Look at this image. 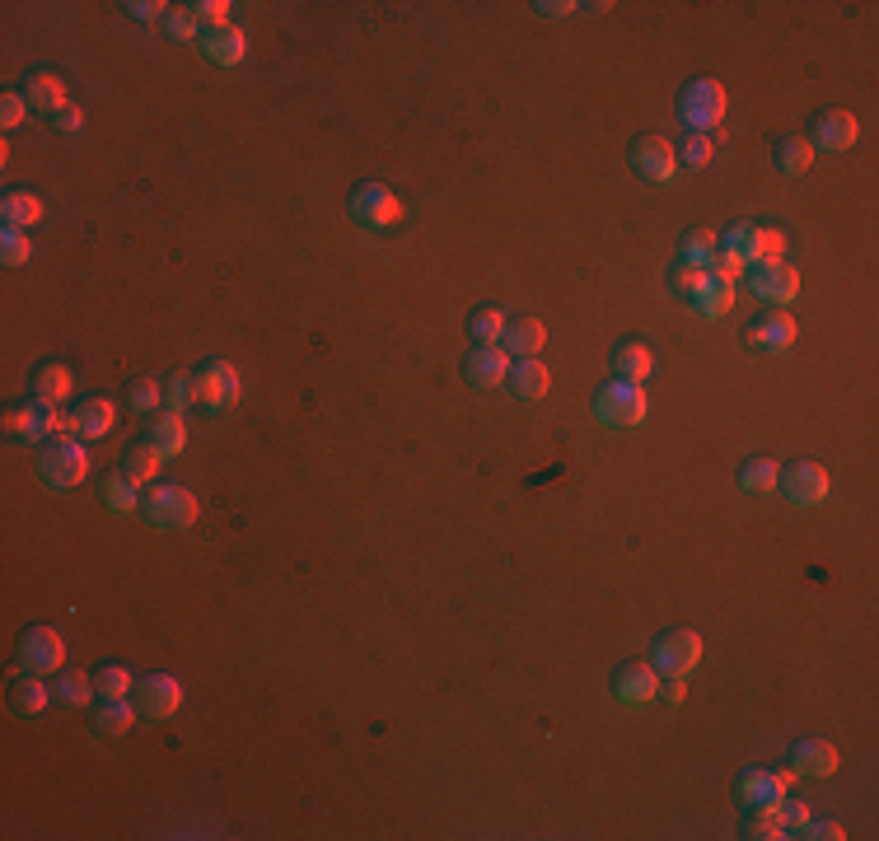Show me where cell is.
<instances>
[{
    "instance_id": "48",
    "label": "cell",
    "mask_w": 879,
    "mask_h": 841,
    "mask_svg": "<svg viewBox=\"0 0 879 841\" xmlns=\"http://www.w3.org/2000/svg\"><path fill=\"white\" fill-rule=\"evenodd\" d=\"M230 0H202V5H192V15L202 19L206 29H225V24H230Z\"/></svg>"
},
{
    "instance_id": "46",
    "label": "cell",
    "mask_w": 879,
    "mask_h": 841,
    "mask_svg": "<svg viewBox=\"0 0 879 841\" xmlns=\"http://www.w3.org/2000/svg\"><path fill=\"white\" fill-rule=\"evenodd\" d=\"M777 813H781V823H786V832H805L809 818H814V813H809V804H800V799H786V795L777 799Z\"/></svg>"
},
{
    "instance_id": "23",
    "label": "cell",
    "mask_w": 879,
    "mask_h": 841,
    "mask_svg": "<svg viewBox=\"0 0 879 841\" xmlns=\"http://www.w3.org/2000/svg\"><path fill=\"white\" fill-rule=\"evenodd\" d=\"M150 444H155L164 458L183 454V449H188V421H183V412H159L155 421H150Z\"/></svg>"
},
{
    "instance_id": "56",
    "label": "cell",
    "mask_w": 879,
    "mask_h": 841,
    "mask_svg": "<svg viewBox=\"0 0 879 841\" xmlns=\"http://www.w3.org/2000/svg\"><path fill=\"white\" fill-rule=\"evenodd\" d=\"M660 692H664V701H669V706H678V701L688 697V687H683V678H669V683H660Z\"/></svg>"
},
{
    "instance_id": "11",
    "label": "cell",
    "mask_w": 879,
    "mask_h": 841,
    "mask_svg": "<svg viewBox=\"0 0 879 841\" xmlns=\"http://www.w3.org/2000/svg\"><path fill=\"white\" fill-rule=\"evenodd\" d=\"M197 379V402L202 407H234L239 402V374H234V365H225V360H211V365H202V374H192Z\"/></svg>"
},
{
    "instance_id": "30",
    "label": "cell",
    "mask_w": 879,
    "mask_h": 841,
    "mask_svg": "<svg viewBox=\"0 0 879 841\" xmlns=\"http://www.w3.org/2000/svg\"><path fill=\"white\" fill-rule=\"evenodd\" d=\"M777 482H781V468L772 458H753V463H744V472H739V486L753 491V496H772Z\"/></svg>"
},
{
    "instance_id": "10",
    "label": "cell",
    "mask_w": 879,
    "mask_h": 841,
    "mask_svg": "<svg viewBox=\"0 0 879 841\" xmlns=\"http://www.w3.org/2000/svg\"><path fill=\"white\" fill-rule=\"evenodd\" d=\"M749 290L758 295L763 304H791L800 295V271L786 267V262H767V267L749 271Z\"/></svg>"
},
{
    "instance_id": "55",
    "label": "cell",
    "mask_w": 879,
    "mask_h": 841,
    "mask_svg": "<svg viewBox=\"0 0 879 841\" xmlns=\"http://www.w3.org/2000/svg\"><path fill=\"white\" fill-rule=\"evenodd\" d=\"M57 127L61 131H80V127H85V113L71 103V108H61V113H57Z\"/></svg>"
},
{
    "instance_id": "28",
    "label": "cell",
    "mask_w": 879,
    "mask_h": 841,
    "mask_svg": "<svg viewBox=\"0 0 879 841\" xmlns=\"http://www.w3.org/2000/svg\"><path fill=\"white\" fill-rule=\"evenodd\" d=\"M103 505L113 514H131V510H141V486L131 482L127 472H113L108 482H103Z\"/></svg>"
},
{
    "instance_id": "40",
    "label": "cell",
    "mask_w": 879,
    "mask_h": 841,
    "mask_svg": "<svg viewBox=\"0 0 879 841\" xmlns=\"http://www.w3.org/2000/svg\"><path fill=\"white\" fill-rule=\"evenodd\" d=\"M697 309L707 318H725L735 309V286H730V281H711V286L697 295Z\"/></svg>"
},
{
    "instance_id": "6",
    "label": "cell",
    "mask_w": 879,
    "mask_h": 841,
    "mask_svg": "<svg viewBox=\"0 0 879 841\" xmlns=\"http://www.w3.org/2000/svg\"><path fill=\"white\" fill-rule=\"evenodd\" d=\"M61 659H66V641H61L52 627H29L24 641H19V669L24 673H61Z\"/></svg>"
},
{
    "instance_id": "51",
    "label": "cell",
    "mask_w": 879,
    "mask_h": 841,
    "mask_svg": "<svg viewBox=\"0 0 879 841\" xmlns=\"http://www.w3.org/2000/svg\"><path fill=\"white\" fill-rule=\"evenodd\" d=\"M127 10H131V19L150 24V19H164V10H169V5H164V0H131Z\"/></svg>"
},
{
    "instance_id": "5",
    "label": "cell",
    "mask_w": 879,
    "mask_h": 841,
    "mask_svg": "<svg viewBox=\"0 0 879 841\" xmlns=\"http://www.w3.org/2000/svg\"><path fill=\"white\" fill-rule=\"evenodd\" d=\"M781 496L791 500L795 510H814V505H823L828 500V491H833V482H828V468H819V463H791V468L781 472Z\"/></svg>"
},
{
    "instance_id": "9",
    "label": "cell",
    "mask_w": 879,
    "mask_h": 841,
    "mask_svg": "<svg viewBox=\"0 0 879 841\" xmlns=\"http://www.w3.org/2000/svg\"><path fill=\"white\" fill-rule=\"evenodd\" d=\"M702 664V636L697 631H669L655 645V669L669 673V678H688L692 669Z\"/></svg>"
},
{
    "instance_id": "35",
    "label": "cell",
    "mask_w": 879,
    "mask_h": 841,
    "mask_svg": "<svg viewBox=\"0 0 879 841\" xmlns=\"http://www.w3.org/2000/svg\"><path fill=\"white\" fill-rule=\"evenodd\" d=\"M505 328H510V318H505L501 309H477L473 323H468V332H473L477 346H501Z\"/></svg>"
},
{
    "instance_id": "1",
    "label": "cell",
    "mask_w": 879,
    "mask_h": 841,
    "mask_svg": "<svg viewBox=\"0 0 879 841\" xmlns=\"http://www.w3.org/2000/svg\"><path fill=\"white\" fill-rule=\"evenodd\" d=\"M725 108H730V99H725L721 80H692V85L683 89V99H678V117H683V127H688V131H707V136L725 122Z\"/></svg>"
},
{
    "instance_id": "32",
    "label": "cell",
    "mask_w": 879,
    "mask_h": 841,
    "mask_svg": "<svg viewBox=\"0 0 879 841\" xmlns=\"http://www.w3.org/2000/svg\"><path fill=\"white\" fill-rule=\"evenodd\" d=\"M767 262H786V234L781 229H753L749 267H767Z\"/></svg>"
},
{
    "instance_id": "36",
    "label": "cell",
    "mask_w": 879,
    "mask_h": 841,
    "mask_svg": "<svg viewBox=\"0 0 879 841\" xmlns=\"http://www.w3.org/2000/svg\"><path fill=\"white\" fill-rule=\"evenodd\" d=\"M94 692H99V687H94V678H89V673H80V669L57 673V701H66V706H85Z\"/></svg>"
},
{
    "instance_id": "21",
    "label": "cell",
    "mask_w": 879,
    "mask_h": 841,
    "mask_svg": "<svg viewBox=\"0 0 879 841\" xmlns=\"http://www.w3.org/2000/svg\"><path fill=\"white\" fill-rule=\"evenodd\" d=\"M29 103L38 113L57 117L61 108H71V89H66V80L57 71H38V75H29Z\"/></svg>"
},
{
    "instance_id": "19",
    "label": "cell",
    "mask_w": 879,
    "mask_h": 841,
    "mask_svg": "<svg viewBox=\"0 0 879 841\" xmlns=\"http://www.w3.org/2000/svg\"><path fill=\"white\" fill-rule=\"evenodd\" d=\"M749 346H758V351H767V356H781V351H791L795 346V318L791 314H767L763 323H753L749 332Z\"/></svg>"
},
{
    "instance_id": "37",
    "label": "cell",
    "mask_w": 879,
    "mask_h": 841,
    "mask_svg": "<svg viewBox=\"0 0 879 841\" xmlns=\"http://www.w3.org/2000/svg\"><path fill=\"white\" fill-rule=\"evenodd\" d=\"M749 837H753V841H786V837H791V832H786V823H781L777 804H758V809H753Z\"/></svg>"
},
{
    "instance_id": "25",
    "label": "cell",
    "mask_w": 879,
    "mask_h": 841,
    "mask_svg": "<svg viewBox=\"0 0 879 841\" xmlns=\"http://www.w3.org/2000/svg\"><path fill=\"white\" fill-rule=\"evenodd\" d=\"M0 215H5V229H24V234H29V229L43 220V197H38V192H5Z\"/></svg>"
},
{
    "instance_id": "45",
    "label": "cell",
    "mask_w": 879,
    "mask_h": 841,
    "mask_svg": "<svg viewBox=\"0 0 879 841\" xmlns=\"http://www.w3.org/2000/svg\"><path fill=\"white\" fill-rule=\"evenodd\" d=\"M744 271H749V262H744L739 253H730V248H721V253H716V262H711V276H716V281H730V286H735Z\"/></svg>"
},
{
    "instance_id": "13",
    "label": "cell",
    "mask_w": 879,
    "mask_h": 841,
    "mask_svg": "<svg viewBox=\"0 0 879 841\" xmlns=\"http://www.w3.org/2000/svg\"><path fill=\"white\" fill-rule=\"evenodd\" d=\"M613 692H618L622 706H650V701L660 697V669L655 664H627V669L613 678Z\"/></svg>"
},
{
    "instance_id": "8",
    "label": "cell",
    "mask_w": 879,
    "mask_h": 841,
    "mask_svg": "<svg viewBox=\"0 0 879 841\" xmlns=\"http://www.w3.org/2000/svg\"><path fill=\"white\" fill-rule=\"evenodd\" d=\"M351 215L370 229H393L403 220V201L393 197L384 183H365V187H356V197H351Z\"/></svg>"
},
{
    "instance_id": "44",
    "label": "cell",
    "mask_w": 879,
    "mask_h": 841,
    "mask_svg": "<svg viewBox=\"0 0 879 841\" xmlns=\"http://www.w3.org/2000/svg\"><path fill=\"white\" fill-rule=\"evenodd\" d=\"M711 281H716V276H711V271H702V267H678L674 271V290H678V295H688V300H697Z\"/></svg>"
},
{
    "instance_id": "17",
    "label": "cell",
    "mask_w": 879,
    "mask_h": 841,
    "mask_svg": "<svg viewBox=\"0 0 879 841\" xmlns=\"http://www.w3.org/2000/svg\"><path fill=\"white\" fill-rule=\"evenodd\" d=\"M202 57L216 61V66H239V61L248 57L244 29H234V24H225V29H206L202 33Z\"/></svg>"
},
{
    "instance_id": "31",
    "label": "cell",
    "mask_w": 879,
    "mask_h": 841,
    "mask_svg": "<svg viewBox=\"0 0 879 841\" xmlns=\"http://www.w3.org/2000/svg\"><path fill=\"white\" fill-rule=\"evenodd\" d=\"M136 725V711H131L127 701H103V711L94 715V734L99 739H117V734H127Z\"/></svg>"
},
{
    "instance_id": "38",
    "label": "cell",
    "mask_w": 879,
    "mask_h": 841,
    "mask_svg": "<svg viewBox=\"0 0 879 841\" xmlns=\"http://www.w3.org/2000/svg\"><path fill=\"white\" fill-rule=\"evenodd\" d=\"M711 159H716V141H711L707 131H688V141L678 145V164H688V169H707Z\"/></svg>"
},
{
    "instance_id": "16",
    "label": "cell",
    "mask_w": 879,
    "mask_h": 841,
    "mask_svg": "<svg viewBox=\"0 0 879 841\" xmlns=\"http://www.w3.org/2000/svg\"><path fill=\"white\" fill-rule=\"evenodd\" d=\"M791 771L795 776H809V781H823L837 771V748L823 739H800L791 748Z\"/></svg>"
},
{
    "instance_id": "4",
    "label": "cell",
    "mask_w": 879,
    "mask_h": 841,
    "mask_svg": "<svg viewBox=\"0 0 879 841\" xmlns=\"http://www.w3.org/2000/svg\"><path fill=\"white\" fill-rule=\"evenodd\" d=\"M38 472H43V482L52 486V491H71V486H80L89 477L85 444H80V440H57L52 449H43Z\"/></svg>"
},
{
    "instance_id": "2",
    "label": "cell",
    "mask_w": 879,
    "mask_h": 841,
    "mask_svg": "<svg viewBox=\"0 0 879 841\" xmlns=\"http://www.w3.org/2000/svg\"><path fill=\"white\" fill-rule=\"evenodd\" d=\"M646 412H650V402H646V393H641V384H622L618 379V384H604L599 398H594V416H599V426H608V430L641 426Z\"/></svg>"
},
{
    "instance_id": "14",
    "label": "cell",
    "mask_w": 879,
    "mask_h": 841,
    "mask_svg": "<svg viewBox=\"0 0 879 841\" xmlns=\"http://www.w3.org/2000/svg\"><path fill=\"white\" fill-rule=\"evenodd\" d=\"M791 781H795V771H763V767H749L744 776H739V799L744 804H777L786 790H791Z\"/></svg>"
},
{
    "instance_id": "18",
    "label": "cell",
    "mask_w": 879,
    "mask_h": 841,
    "mask_svg": "<svg viewBox=\"0 0 879 841\" xmlns=\"http://www.w3.org/2000/svg\"><path fill=\"white\" fill-rule=\"evenodd\" d=\"M468 379L477 388H501L510 379V351L505 346H477L468 356Z\"/></svg>"
},
{
    "instance_id": "20",
    "label": "cell",
    "mask_w": 879,
    "mask_h": 841,
    "mask_svg": "<svg viewBox=\"0 0 879 841\" xmlns=\"http://www.w3.org/2000/svg\"><path fill=\"white\" fill-rule=\"evenodd\" d=\"M501 346L510 351V356H519V360L538 356V351L548 346V328H543V318H515V323L505 328Z\"/></svg>"
},
{
    "instance_id": "34",
    "label": "cell",
    "mask_w": 879,
    "mask_h": 841,
    "mask_svg": "<svg viewBox=\"0 0 879 841\" xmlns=\"http://www.w3.org/2000/svg\"><path fill=\"white\" fill-rule=\"evenodd\" d=\"M814 155H819V150H814V145H809L805 136H791V141H786V145L777 150V164H781V173L800 178V173L814 169Z\"/></svg>"
},
{
    "instance_id": "33",
    "label": "cell",
    "mask_w": 879,
    "mask_h": 841,
    "mask_svg": "<svg viewBox=\"0 0 879 841\" xmlns=\"http://www.w3.org/2000/svg\"><path fill=\"white\" fill-rule=\"evenodd\" d=\"M159 463H164V454H159L155 444H136V449L127 454V463H122V472H127L136 486H145V482H155Z\"/></svg>"
},
{
    "instance_id": "53",
    "label": "cell",
    "mask_w": 879,
    "mask_h": 841,
    "mask_svg": "<svg viewBox=\"0 0 879 841\" xmlns=\"http://www.w3.org/2000/svg\"><path fill=\"white\" fill-rule=\"evenodd\" d=\"M800 837H814V841H842L847 832H842V823H814V818H809V827L800 832Z\"/></svg>"
},
{
    "instance_id": "43",
    "label": "cell",
    "mask_w": 879,
    "mask_h": 841,
    "mask_svg": "<svg viewBox=\"0 0 879 841\" xmlns=\"http://www.w3.org/2000/svg\"><path fill=\"white\" fill-rule=\"evenodd\" d=\"M15 706H19L24 715H38V711L47 706V687L38 683V673H29V678L15 687Z\"/></svg>"
},
{
    "instance_id": "15",
    "label": "cell",
    "mask_w": 879,
    "mask_h": 841,
    "mask_svg": "<svg viewBox=\"0 0 879 841\" xmlns=\"http://www.w3.org/2000/svg\"><path fill=\"white\" fill-rule=\"evenodd\" d=\"M856 136H861V122L851 113H823L819 122H814V150H828V155H842V150H851L856 145Z\"/></svg>"
},
{
    "instance_id": "12",
    "label": "cell",
    "mask_w": 879,
    "mask_h": 841,
    "mask_svg": "<svg viewBox=\"0 0 879 841\" xmlns=\"http://www.w3.org/2000/svg\"><path fill=\"white\" fill-rule=\"evenodd\" d=\"M183 706V683L173 673H150L141 678V715L145 720H169Z\"/></svg>"
},
{
    "instance_id": "29",
    "label": "cell",
    "mask_w": 879,
    "mask_h": 841,
    "mask_svg": "<svg viewBox=\"0 0 879 841\" xmlns=\"http://www.w3.org/2000/svg\"><path fill=\"white\" fill-rule=\"evenodd\" d=\"M716 253H721V243H716V234H711V229H692L688 239H683V248H678L683 267H702V271H711Z\"/></svg>"
},
{
    "instance_id": "3",
    "label": "cell",
    "mask_w": 879,
    "mask_h": 841,
    "mask_svg": "<svg viewBox=\"0 0 879 841\" xmlns=\"http://www.w3.org/2000/svg\"><path fill=\"white\" fill-rule=\"evenodd\" d=\"M141 514L155 528L183 533V528L197 524V496H192L188 486H155V491L141 500Z\"/></svg>"
},
{
    "instance_id": "7",
    "label": "cell",
    "mask_w": 879,
    "mask_h": 841,
    "mask_svg": "<svg viewBox=\"0 0 879 841\" xmlns=\"http://www.w3.org/2000/svg\"><path fill=\"white\" fill-rule=\"evenodd\" d=\"M632 164L641 178H650V183H674L678 178V145L669 141V136H641L632 150Z\"/></svg>"
},
{
    "instance_id": "26",
    "label": "cell",
    "mask_w": 879,
    "mask_h": 841,
    "mask_svg": "<svg viewBox=\"0 0 879 841\" xmlns=\"http://www.w3.org/2000/svg\"><path fill=\"white\" fill-rule=\"evenodd\" d=\"M613 370H618L622 384H641V379H650V370H655V356H650L641 342H627V346H618Z\"/></svg>"
},
{
    "instance_id": "50",
    "label": "cell",
    "mask_w": 879,
    "mask_h": 841,
    "mask_svg": "<svg viewBox=\"0 0 879 841\" xmlns=\"http://www.w3.org/2000/svg\"><path fill=\"white\" fill-rule=\"evenodd\" d=\"M24 117H29V99H24V94H5V99H0V122H5V127H19Z\"/></svg>"
},
{
    "instance_id": "27",
    "label": "cell",
    "mask_w": 879,
    "mask_h": 841,
    "mask_svg": "<svg viewBox=\"0 0 879 841\" xmlns=\"http://www.w3.org/2000/svg\"><path fill=\"white\" fill-rule=\"evenodd\" d=\"M75 416H80V435H85V440H103V435L117 426V407L108 398H89Z\"/></svg>"
},
{
    "instance_id": "22",
    "label": "cell",
    "mask_w": 879,
    "mask_h": 841,
    "mask_svg": "<svg viewBox=\"0 0 879 841\" xmlns=\"http://www.w3.org/2000/svg\"><path fill=\"white\" fill-rule=\"evenodd\" d=\"M75 393V374L66 365H43V370L33 374V402H43V407H61V402Z\"/></svg>"
},
{
    "instance_id": "39",
    "label": "cell",
    "mask_w": 879,
    "mask_h": 841,
    "mask_svg": "<svg viewBox=\"0 0 879 841\" xmlns=\"http://www.w3.org/2000/svg\"><path fill=\"white\" fill-rule=\"evenodd\" d=\"M94 687H99V697L103 701H127L131 697V687H136V678H131L122 664H108V669L94 678Z\"/></svg>"
},
{
    "instance_id": "49",
    "label": "cell",
    "mask_w": 879,
    "mask_h": 841,
    "mask_svg": "<svg viewBox=\"0 0 879 841\" xmlns=\"http://www.w3.org/2000/svg\"><path fill=\"white\" fill-rule=\"evenodd\" d=\"M159 402H164V393H159V384H150V379H141V384H131V412H155Z\"/></svg>"
},
{
    "instance_id": "42",
    "label": "cell",
    "mask_w": 879,
    "mask_h": 841,
    "mask_svg": "<svg viewBox=\"0 0 879 841\" xmlns=\"http://www.w3.org/2000/svg\"><path fill=\"white\" fill-rule=\"evenodd\" d=\"M164 402H169V412H183L197 402V379L192 374H173L169 384H164Z\"/></svg>"
},
{
    "instance_id": "24",
    "label": "cell",
    "mask_w": 879,
    "mask_h": 841,
    "mask_svg": "<svg viewBox=\"0 0 879 841\" xmlns=\"http://www.w3.org/2000/svg\"><path fill=\"white\" fill-rule=\"evenodd\" d=\"M505 384L515 388V398L534 402V398H543V393H548L552 374H548V365H543L538 356H529V360H519L515 370H510V379H505Z\"/></svg>"
},
{
    "instance_id": "52",
    "label": "cell",
    "mask_w": 879,
    "mask_h": 841,
    "mask_svg": "<svg viewBox=\"0 0 879 841\" xmlns=\"http://www.w3.org/2000/svg\"><path fill=\"white\" fill-rule=\"evenodd\" d=\"M749 243H753V225H735V229H730V239H725V248L749 262Z\"/></svg>"
},
{
    "instance_id": "47",
    "label": "cell",
    "mask_w": 879,
    "mask_h": 841,
    "mask_svg": "<svg viewBox=\"0 0 879 841\" xmlns=\"http://www.w3.org/2000/svg\"><path fill=\"white\" fill-rule=\"evenodd\" d=\"M164 29H169L173 38H178V43H192V38L202 33V19L192 15V10H173V15L164 19Z\"/></svg>"
},
{
    "instance_id": "41",
    "label": "cell",
    "mask_w": 879,
    "mask_h": 841,
    "mask_svg": "<svg viewBox=\"0 0 879 841\" xmlns=\"http://www.w3.org/2000/svg\"><path fill=\"white\" fill-rule=\"evenodd\" d=\"M29 257H33V239L24 229H5V234H0V262H5V267H24Z\"/></svg>"
},
{
    "instance_id": "54",
    "label": "cell",
    "mask_w": 879,
    "mask_h": 841,
    "mask_svg": "<svg viewBox=\"0 0 879 841\" xmlns=\"http://www.w3.org/2000/svg\"><path fill=\"white\" fill-rule=\"evenodd\" d=\"M571 10H576V0H543V5H538V15L543 19H566Z\"/></svg>"
}]
</instances>
